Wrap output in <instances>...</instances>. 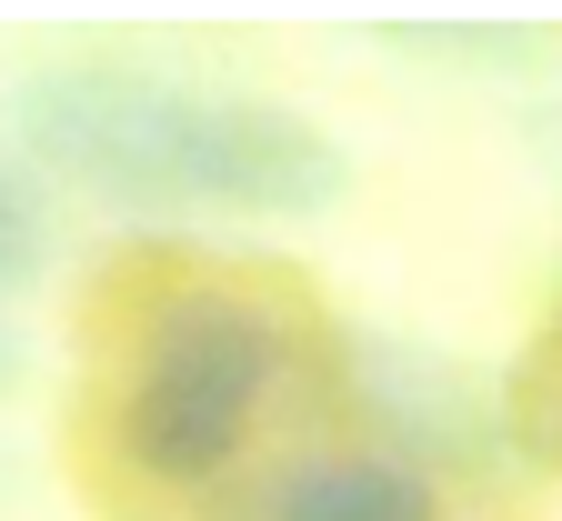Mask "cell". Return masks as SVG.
<instances>
[{
    "label": "cell",
    "mask_w": 562,
    "mask_h": 521,
    "mask_svg": "<svg viewBox=\"0 0 562 521\" xmlns=\"http://www.w3.org/2000/svg\"><path fill=\"white\" fill-rule=\"evenodd\" d=\"M31 271H41V201L0 171V291H21Z\"/></svg>",
    "instance_id": "cell-4"
},
{
    "label": "cell",
    "mask_w": 562,
    "mask_h": 521,
    "mask_svg": "<svg viewBox=\"0 0 562 521\" xmlns=\"http://www.w3.org/2000/svg\"><path fill=\"white\" fill-rule=\"evenodd\" d=\"M11 371H21V331H11V321H0V382H11Z\"/></svg>",
    "instance_id": "cell-5"
},
{
    "label": "cell",
    "mask_w": 562,
    "mask_h": 521,
    "mask_svg": "<svg viewBox=\"0 0 562 521\" xmlns=\"http://www.w3.org/2000/svg\"><path fill=\"white\" fill-rule=\"evenodd\" d=\"M261 521H442V501L392 452H302L271 482Z\"/></svg>",
    "instance_id": "cell-3"
},
{
    "label": "cell",
    "mask_w": 562,
    "mask_h": 521,
    "mask_svg": "<svg viewBox=\"0 0 562 521\" xmlns=\"http://www.w3.org/2000/svg\"><path fill=\"white\" fill-rule=\"evenodd\" d=\"M21 140L91 181L111 201H241V211H302L341 191L331 140L271 101H211V91H171L151 70L121 60H70L21 81Z\"/></svg>",
    "instance_id": "cell-1"
},
{
    "label": "cell",
    "mask_w": 562,
    "mask_h": 521,
    "mask_svg": "<svg viewBox=\"0 0 562 521\" xmlns=\"http://www.w3.org/2000/svg\"><path fill=\"white\" fill-rule=\"evenodd\" d=\"M271 382H281V331L232 291H191L181 312H161L151 351L121 382V452L151 482H211L241 462Z\"/></svg>",
    "instance_id": "cell-2"
}]
</instances>
